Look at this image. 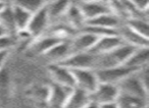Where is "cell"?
<instances>
[{"label":"cell","instance_id":"ba28073f","mask_svg":"<svg viewBox=\"0 0 149 108\" xmlns=\"http://www.w3.org/2000/svg\"><path fill=\"white\" fill-rule=\"evenodd\" d=\"M72 47H70V40H61L57 44L53 46L47 53L43 55V57L52 63H61L68 58L70 55H72Z\"/></svg>","mask_w":149,"mask_h":108},{"label":"cell","instance_id":"277c9868","mask_svg":"<svg viewBox=\"0 0 149 108\" xmlns=\"http://www.w3.org/2000/svg\"><path fill=\"white\" fill-rule=\"evenodd\" d=\"M97 56L92 52H80L72 53L61 64L65 65L70 69H94L96 67Z\"/></svg>","mask_w":149,"mask_h":108},{"label":"cell","instance_id":"5b68a950","mask_svg":"<svg viewBox=\"0 0 149 108\" xmlns=\"http://www.w3.org/2000/svg\"><path fill=\"white\" fill-rule=\"evenodd\" d=\"M74 80V87L91 94L99 84L94 69H72Z\"/></svg>","mask_w":149,"mask_h":108},{"label":"cell","instance_id":"1f68e13d","mask_svg":"<svg viewBox=\"0 0 149 108\" xmlns=\"http://www.w3.org/2000/svg\"><path fill=\"white\" fill-rule=\"evenodd\" d=\"M3 35H6V32H5L4 29L0 26V37H1V36H3Z\"/></svg>","mask_w":149,"mask_h":108},{"label":"cell","instance_id":"8d00e7d4","mask_svg":"<svg viewBox=\"0 0 149 108\" xmlns=\"http://www.w3.org/2000/svg\"><path fill=\"white\" fill-rule=\"evenodd\" d=\"M7 1H8V0H7Z\"/></svg>","mask_w":149,"mask_h":108},{"label":"cell","instance_id":"484cf974","mask_svg":"<svg viewBox=\"0 0 149 108\" xmlns=\"http://www.w3.org/2000/svg\"><path fill=\"white\" fill-rule=\"evenodd\" d=\"M133 4V6L139 11L143 13L148 12V6H149V0H129Z\"/></svg>","mask_w":149,"mask_h":108},{"label":"cell","instance_id":"e575fe53","mask_svg":"<svg viewBox=\"0 0 149 108\" xmlns=\"http://www.w3.org/2000/svg\"><path fill=\"white\" fill-rule=\"evenodd\" d=\"M143 108H148V106H146V107H143Z\"/></svg>","mask_w":149,"mask_h":108},{"label":"cell","instance_id":"6da1fadb","mask_svg":"<svg viewBox=\"0 0 149 108\" xmlns=\"http://www.w3.org/2000/svg\"><path fill=\"white\" fill-rule=\"evenodd\" d=\"M116 86L120 93L137 96L148 100V87L142 82L138 71L126 77Z\"/></svg>","mask_w":149,"mask_h":108},{"label":"cell","instance_id":"d4e9b609","mask_svg":"<svg viewBox=\"0 0 149 108\" xmlns=\"http://www.w3.org/2000/svg\"><path fill=\"white\" fill-rule=\"evenodd\" d=\"M17 37L10 35H3L0 37V52H9V50L15 45Z\"/></svg>","mask_w":149,"mask_h":108},{"label":"cell","instance_id":"4fadbf2b","mask_svg":"<svg viewBox=\"0 0 149 108\" xmlns=\"http://www.w3.org/2000/svg\"><path fill=\"white\" fill-rule=\"evenodd\" d=\"M116 34L124 43L132 45L134 47H148L149 45V39H146L135 31H133L125 23L116 30Z\"/></svg>","mask_w":149,"mask_h":108},{"label":"cell","instance_id":"8fae6325","mask_svg":"<svg viewBox=\"0 0 149 108\" xmlns=\"http://www.w3.org/2000/svg\"><path fill=\"white\" fill-rule=\"evenodd\" d=\"M49 71L53 83L66 87L74 88V80L72 69L61 63H52L49 65Z\"/></svg>","mask_w":149,"mask_h":108},{"label":"cell","instance_id":"836d02e7","mask_svg":"<svg viewBox=\"0 0 149 108\" xmlns=\"http://www.w3.org/2000/svg\"><path fill=\"white\" fill-rule=\"evenodd\" d=\"M72 1H79V0H72Z\"/></svg>","mask_w":149,"mask_h":108},{"label":"cell","instance_id":"30bf717a","mask_svg":"<svg viewBox=\"0 0 149 108\" xmlns=\"http://www.w3.org/2000/svg\"><path fill=\"white\" fill-rule=\"evenodd\" d=\"M76 2L86 21L98 15L111 12L108 2H89V1H76Z\"/></svg>","mask_w":149,"mask_h":108},{"label":"cell","instance_id":"e0dca14e","mask_svg":"<svg viewBox=\"0 0 149 108\" xmlns=\"http://www.w3.org/2000/svg\"><path fill=\"white\" fill-rule=\"evenodd\" d=\"M123 40L116 35H109V36H104V37H100L99 39L96 41L95 45L93 46L90 52L93 54L99 55V54H105L108 52L112 51L116 49L118 46L123 44Z\"/></svg>","mask_w":149,"mask_h":108},{"label":"cell","instance_id":"44dd1931","mask_svg":"<svg viewBox=\"0 0 149 108\" xmlns=\"http://www.w3.org/2000/svg\"><path fill=\"white\" fill-rule=\"evenodd\" d=\"M118 108H143L148 106V100L137 96L120 93L116 98Z\"/></svg>","mask_w":149,"mask_h":108},{"label":"cell","instance_id":"603a6c76","mask_svg":"<svg viewBox=\"0 0 149 108\" xmlns=\"http://www.w3.org/2000/svg\"><path fill=\"white\" fill-rule=\"evenodd\" d=\"M8 3L15 5V6L21 7L31 15H33L41 8H43L47 1L46 0H8Z\"/></svg>","mask_w":149,"mask_h":108},{"label":"cell","instance_id":"9c48e42d","mask_svg":"<svg viewBox=\"0 0 149 108\" xmlns=\"http://www.w3.org/2000/svg\"><path fill=\"white\" fill-rule=\"evenodd\" d=\"M99 38L95 37L92 34L84 31H79L70 39V47L72 53L80 52H89L95 45L96 41Z\"/></svg>","mask_w":149,"mask_h":108},{"label":"cell","instance_id":"2e32d148","mask_svg":"<svg viewBox=\"0 0 149 108\" xmlns=\"http://www.w3.org/2000/svg\"><path fill=\"white\" fill-rule=\"evenodd\" d=\"M61 21H63L65 25H68V27L72 28L74 30H76L77 32H79L82 28L84 27L86 21L84 19L83 15H82L81 10H80L79 6H78L77 2L74 1L70 5V7L66 10L65 15H63L61 19Z\"/></svg>","mask_w":149,"mask_h":108},{"label":"cell","instance_id":"4dcf8cb0","mask_svg":"<svg viewBox=\"0 0 149 108\" xmlns=\"http://www.w3.org/2000/svg\"><path fill=\"white\" fill-rule=\"evenodd\" d=\"M6 3H7V1H0V11L2 10V8L6 5Z\"/></svg>","mask_w":149,"mask_h":108},{"label":"cell","instance_id":"9a60e30c","mask_svg":"<svg viewBox=\"0 0 149 108\" xmlns=\"http://www.w3.org/2000/svg\"><path fill=\"white\" fill-rule=\"evenodd\" d=\"M85 24L86 25L94 26V27L102 28V29L116 31L124 24V21L118 17H116L114 13L107 12V13H104V15H98V17H94L92 19H89Z\"/></svg>","mask_w":149,"mask_h":108},{"label":"cell","instance_id":"3957f363","mask_svg":"<svg viewBox=\"0 0 149 108\" xmlns=\"http://www.w3.org/2000/svg\"><path fill=\"white\" fill-rule=\"evenodd\" d=\"M50 26L51 25H50L49 17H48L46 7L44 6L43 8H41L37 12L32 15L26 31L28 32L30 37L34 40L36 38H39L41 36L45 35Z\"/></svg>","mask_w":149,"mask_h":108},{"label":"cell","instance_id":"ffe728a7","mask_svg":"<svg viewBox=\"0 0 149 108\" xmlns=\"http://www.w3.org/2000/svg\"><path fill=\"white\" fill-rule=\"evenodd\" d=\"M0 26L4 29L7 35H17V28H15V19H13V6L8 2L3 7L2 10L0 11Z\"/></svg>","mask_w":149,"mask_h":108},{"label":"cell","instance_id":"d6a6232c","mask_svg":"<svg viewBox=\"0 0 149 108\" xmlns=\"http://www.w3.org/2000/svg\"><path fill=\"white\" fill-rule=\"evenodd\" d=\"M0 1H7V0H0ZM7 2H8V1H7Z\"/></svg>","mask_w":149,"mask_h":108},{"label":"cell","instance_id":"cb8c5ba5","mask_svg":"<svg viewBox=\"0 0 149 108\" xmlns=\"http://www.w3.org/2000/svg\"><path fill=\"white\" fill-rule=\"evenodd\" d=\"M11 6H13L15 28H17V34L19 32L26 31L28 25H29L30 19H31L32 15L30 12H28L27 10H25V9L21 8V7L15 6V5H11Z\"/></svg>","mask_w":149,"mask_h":108},{"label":"cell","instance_id":"f546056e","mask_svg":"<svg viewBox=\"0 0 149 108\" xmlns=\"http://www.w3.org/2000/svg\"><path fill=\"white\" fill-rule=\"evenodd\" d=\"M79 1H89V2H108V0H79Z\"/></svg>","mask_w":149,"mask_h":108},{"label":"cell","instance_id":"ac0fdd59","mask_svg":"<svg viewBox=\"0 0 149 108\" xmlns=\"http://www.w3.org/2000/svg\"><path fill=\"white\" fill-rule=\"evenodd\" d=\"M149 60V48L148 47H138L135 49L129 59L126 61L125 65L139 71L144 66L148 65Z\"/></svg>","mask_w":149,"mask_h":108},{"label":"cell","instance_id":"f1b7e54d","mask_svg":"<svg viewBox=\"0 0 149 108\" xmlns=\"http://www.w3.org/2000/svg\"><path fill=\"white\" fill-rule=\"evenodd\" d=\"M84 108H98V105L96 103H94V102L91 101L89 104H88V105H86Z\"/></svg>","mask_w":149,"mask_h":108},{"label":"cell","instance_id":"7c38bea8","mask_svg":"<svg viewBox=\"0 0 149 108\" xmlns=\"http://www.w3.org/2000/svg\"><path fill=\"white\" fill-rule=\"evenodd\" d=\"M60 39L57 37L51 35V34H45L39 38H36L33 40L32 44L29 47V51L34 55H40L43 56L44 54L47 53L55 44H57Z\"/></svg>","mask_w":149,"mask_h":108},{"label":"cell","instance_id":"52a82bcc","mask_svg":"<svg viewBox=\"0 0 149 108\" xmlns=\"http://www.w3.org/2000/svg\"><path fill=\"white\" fill-rule=\"evenodd\" d=\"M118 94V88L116 85L106 83H99L96 89L90 94L91 101L96 103L97 105L103 103H109V102L116 101Z\"/></svg>","mask_w":149,"mask_h":108},{"label":"cell","instance_id":"4316f807","mask_svg":"<svg viewBox=\"0 0 149 108\" xmlns=\"http://www.w3.org/2000/svg\"><path fill=\"white\" fill-rule=\"evenodd\" d=\"M8 53L9 52H0V71H2L3 65H4L5 61L8 57Z\"/></svg>","mask_w":149,"mask_h":108},{"label":"cell","instance_id":"7a4b0ae2","mask_svg":"<svg viewBox=\"0 0 149 108\" xmlns=\"http://www.w3.org/2000/svg\"><path fill=\"white\" fill-rule=\"evenodd\" d=\"M95 71L99 83L118 85L122 80H124L126 77H128L131 73H135L137 71L125 64H120L112 67H107V69H97Z\"/></svg>","mask_w":149,"mask_h":108},{"label":"cell","instance_id":"7402d4cb","mask_svg":"<svg viewBox=\"0 0 149 108\" xmlns=\"http://www.w3.org/2000/svg\"><path fill=\"white\" fill-rule=\"evenodd\" d=\"M129 28L138 33L142 37L148 39L149 37V26H148V17H132L125 21Z\"/></svg>","mask_w":149,"mask_h":108},{"label":"cell","instance_id":"83f0119b","mask_svg":"<svg viewBox=\"0 0 149 108\" xmlns=\"http://www.w3.org/2000/svg\"><path fill=\"white\" fill-rule=\"evenodd\" d=\"M98 108H118L116 102H109V103H103L98 105Z\"/></svg>","mask_w":149,"mask_h":108},{"label":"cell","instance_id":"5bb4252c","mask_svg":"<svg viewBox=\"0 0 149 108\" xmlns=\"http://www.w3.org/2000/svg\"><path fill=\"white\" fill-rule=\"evenodd\" d=\"M72 0H50L46 3L45 7L50 19V25L59 21L65 15L66 10L72 4Z\"/></svg>","mask_w":149,"mask_h":108},{"label":"cell","instance_id":"8992f818","mask_svg":"<svg viewBox=\"0 0 149 108\" xmlns=\"http://www.w3.org/2000/svg\"><path fill=\"white\" fill-rule=\"evenodd\" d=\"M74 88L52 83L48 88L47 102L50 108H64Z\"/></svg>","mask_w":149,"mask_h":108},{"label":"cell","instance_id":"d6986e66","mask_svg":"<svg viewBox=\"0 0 149 108\" xmlns=\"http://www.w3.org/2000/svg\"><path fill=\"white\" fill-rule=\"evenodd\" d=\"M91 102L90 94L74 87L70 93L64 108H84Z\"/></svg>","mask_w":149,"mask_h":108},{"label":"cell","instance_id":"d590c367","mask_svg":"<svg viewBox=\"0 0 149 108\" xmlns=\"http://www.w3.org/2000/svg\"><path fill=\"white\" fill-rule=\"evenodd\" d=\"M46 1H47V2H48V1H50V0H46Z\"/></svg>","mask_w":149,"mask_h":108}]
</instances>
